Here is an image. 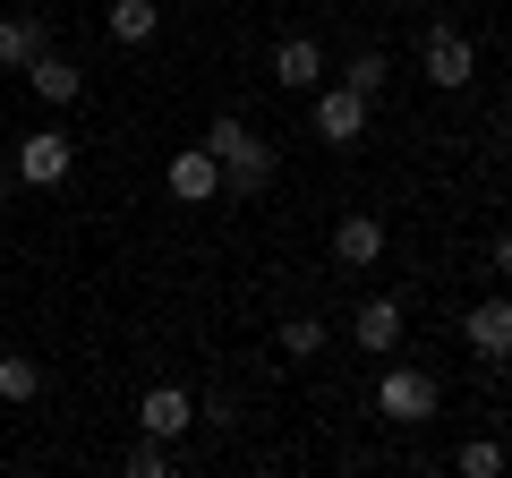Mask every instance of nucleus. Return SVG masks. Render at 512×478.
<instances>
[{
    "mask_svg": "<svg viewBox=\"0 0 512 478\" xmlns=\"http://www.w3.org/2000/svg\"><path fill=\"white\" fill-rule=\"evenodd\" d=\"M282 350L291 359H316L325 350V316H282Z\"/></svg>",
    "mask_w": 512,
    "mask_h": 478,
    "instance_id": "obj_17",
    "label": "nucleus"
},
{
    "mask_svg": "<svg viewBox=\"0 0 512 478\" xmlns=\"http://www.w3.org/2000/svg\"><path fill=\"white\" fill-rule=\"evenodd\" d=\"M9 188H18V163H9V154H0V197H9Z\"/></svg>",
    "mask_w": 512,
    "mask_h": 478,
    "instance_id": "obj_21",
    "label": "nucleus"
},
{
    "mask_svg": "<svg viewBox=\"0 0 512 478\" xmlns=\"http://www.w3.org/2000/svg\"><path fill=\"white\" fill-rule=\"evenodd\" d=\"M35 52H52V26L43 18H0V69H26Z\"/></svg>",
    "mask_w": 512,
    "mask_h": 478,
    "instance_id": "obj_13",
    "label": "nucleus"
},
{
    "mask_svg": "<svg viewBox=\"0 0 512 478\" xmlns=\"http://www.w3.org/2000/svg\"><path fill=\"white\" fill-rule=\"evenodd\" d=\"M137 427H146V436H188V427H197V402H188L180 385H146V402H137Z\"/></svg>",
    "mask_w": 512,
    "mask_h": 478,
    "instance_id": "obj_9",
    "label": "nucleus"
},
{
    "mask_svg": "<svg viewBox=\"0 0 512 478\" xmlns=\"http://www.w3.org/2000/svg\"><path fill=\"white\" fill-rule=\"evenodd\" d=\"M384 77H393V69H384V52H359V60H350V69H342V86H359V94H376Z\"/></svg>",
    "mask_w": 512,
    "mask_h": 478,
    "instance_id": "obj_19",
    "label": "nucleus"
},
{
    "mask_svg": "<svg viewBox=\"0 0 512 478\" xmlns=\"http://www.w3.org/2000/svg\"><path fill=\"white\" fill-rule=\"evenodd\" d=\"M504 146H512V129H504Z\"/></svg>",
    "mask_w": 512,
    "mask_h": 478,
    "instance_id": "obj_22",
    "label": "nucleus"
},
{
    "mask_svg": "<svg viewBox=\"0 0 512 478\" xmlns=\"http://www.w3.org/2000/svg\"><path fill=\"white\" fill-rule=\"evenodd\" d=\"M487 265H495V274L512 282V231H495V239H487Z\"/></svg>",
    "mask_w": 512,
    "mask_h": 478,
    "instance_id": "obj_20",
    "label": "nucleus"
},
{
    "mask_svg": "<svg viewBox=\"0 0 512 478\" xmlns=\"http://www.w3.org/2000/svg\"><path fill=\"white\" fill-rule=\"evenodd\" d=\"M103 26H111V43H154L163 9H154V0H111V9H103Z\"/></svg>",
    "mask_w": 512,
    "mask_h": 478,
    "instance_id": "obj_14",
    "label": "nucleus"
},
{
    "mask_svg": "<svg viewBox=\"0 0 512 478\" xmlns=\"http://www.w3.org/2000/svg\"><path fill=\"white\" fill-rule=\"evenodd\" d=\"M453 470H461V478H495V470H504V444H495V436H470V444L453 453Z\"/></svg>",
    "mask_w": 512,
    "mask_h": 478,
    "instance_id": "obj_16",
    "label": "nucleus"
},
{
    "mask_svg": "<svg viewBox=\"0 0 512 478\" xmlns=\"http://www.w3.org/2000/svg\"><path fill=\"white\" fill-rule=\"evenodd\" d=\"M367 111H376V94L325 86V94H316V137H325V146H359V137H367Z\"/></svg>",
    "mask_w": 512,
    "mask_h": 478,
    "instance_id": "obj_5",
    "label": "nucleus"
},
{
    "mask_svg": "<svg viewBox=\"0 0 512 478\" xmlns=\"http://www.w3.org/2000/svg\"><path fill=\"white\" fill-rule=\"evenodd\" d=\"M461 342H470L487 368H504V359H512V299H504V291H487L470 316H461Z\"/></svg>",
    "mask_w": 512,
    "mask_h": 478,
    "instance_id": "obj_6",
    "label": "nucleus"
},
{
    "mask_svg": "<svg viewBox=\"0 0 512 478\" xmlns=\"http://www.w3.org/2000/svg\"><path fill=\"white\" fill-rule=\"evenodd\" d=\"M163 180H171V197H180V205H205V197H222V163H214V146H180Z\"/></svg>",
    "mask_w": 512,
    "mask_h": 478,
    "instance_id": "obj_8",
    "label": "nucleus"
},
{
    "mask_svg": "<svg viewBox=\"0 0 512 478\" xmlns=\"http://www.w3.org/2000/svg\"><path fill=\"white\" fill-rule=\"evenodd\" d=\"M350 333H359V350H393L402 342V299H359Z\"/></svg>",
    "mask_w": 512,
    "mask_h": 478,
    "instance_id": "obj_12",
    "label": "nucleus"
},
{
    "mask_svg": "<svg viewBox=\"0 0 512 478\" xmlns=\"http://www.w3.org/2000/svg\"><path fill=\"white\" fill-rule=\"evenodd\" d=\"M163 470H171L163 436H137V453H128V478H163Z\"/></svg>",
    "mask_w": 512,
    "mask_h": 478,
    "instance_id": "obj_18",
    "label": "nucleus"
},
{
    "mask_svg": "<svg viewBox=\"0 0 512 478\" xmlns=\"http://www.w3.org/2000/svg\"><path fill=\"white\" fill-rule=\"evenodd\" d=\"M205 146H214L222 188H231V197H265V188H274V171H282V154L265 146V137H256L248 120H239V111H222L214 129H205Z\"/></svg>",
    "mask_w": 512,
    "mask_h": 478,
    "instance_id": "obj_1",
    "label": "nucleus"
},
{
    "mask_svg": "<svg viewBox=\"0 0 512 478\" xmlns=\"http://www.w3.org/2000/svg\"><path fill=\"white\" fill-rule=\"evenodd\" d=\"M419 69L436 94H461L478 77V43L461 35V26H419Z\"/></svg>",
    "mask_w": 512,
    "mask_h": 478,
    "instance_id": "obj_2",
    "label": "nucleus"
},
{
    "mask_svg": "<svg viewBox=\"0 0 512 478\" xmlns=\"http://www.w3.org/2000/svg\"><path fill=\"white\" fill-rule=\"evenodd\" d=\"M9 163H18V188H60L77 171V137L69 129H35V137H18Z\"/></svg>",
    "mask_w": 512,
    "mask_h": 478,
    "instance_id": "obj_3",
    "label": "nucleus"
},
{
    "mask_svg": "<svg viewBox=\"0 0 512 478\" xmlns=\"http://www.w3.org/2000/svg\"><path fill=\"white\" fill-rule=\"evenodd\" d=\"M274 77H282L291 94L325 86V43H316V35H282V43H274Z\"/></svg>",
    "mask_w": 512,
    "mask_h": 478,
    "instance_id": "obj_10",
    "label": "nucleus"
},
{
    "mask_svg": "<svg viewBox=\"0 0 512 478\" xmlns=\"http://www.w3.org/2000/svg\"><path fill=\"white\" fill-rule=\"evenodd\" d=\"M43 393V359L35 350H0V402H35Z\"/></svg>",
    "mask_w": 512,
    "mask_h": 478,
    "instance_id": "obj_15",
    "label": "nucleus"
},
{
    "mask_svg": "<svg viewBox=\"0 0 512 478\" xmlns=\"http://www.w3.org/2000/svg\"><path fill=\"white\" fill-rule=\"evenodd\" d=\"M333 257H342L350 274H367V265L384 257V222L376 214H342V222H333Z\"/></svg>",
    "mask_w": 512,
    "mask_h": 478,
    "instance_id": "obj_11",
    "label": "nucleus"
},
{
    "mask_svg": "<svg viewBox=\"0 0 512 478\" xmlns=\"http://www.w3.org/2000/svg\"><path fill=\"white\" fill-rule=\"evenodd\" d=\"M26 86H35L43 94V103H52V111H69V103H86V69H77V60H60V52H35V60H26Z\"/></svg>",
    "mask_w": 512,
    "mask_h": 478,
    "instance_id": "obj_7",
    "label": "nucleus"
},
{
    "mask_svg": "<svg viewBox=\"0 0 512 478\" xmlns=\"http://www.w3.org/2000/svg\"><path fill=\"white\" fill-rule=\"evenodd\" d=\"M376 410H384L393 427L436 419V376H427V368H402V359H393V368H384V385H376Z\"/></svg>",
    "mask_w": 512,
    "mask_h": 478,
    "instance_id": "obj_4",
    "label": "nucleus"
}]
</instances>
